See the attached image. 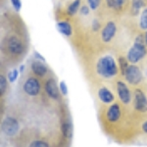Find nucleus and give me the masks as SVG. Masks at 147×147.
Here are the masks:
<instances>
[{"label": "nucleus", "instance_id": "a211bd4d", "mask_svg": "<svg viewBox=\"0 0 147 147\" xmlns=\"http://www.w3.org/2000/svg\"><path fill=\"white\" fill-rule=\"evenodd\" d=\"M129 60L127 59V57H124V56H121L119 57V60H118V66H119V70L121 74L123 76L125 75V71H127V67H129Z\"/></svg>", "mask_w": 147, "mask_h": 147}, {"label": "nucleus", "instance_id": "bb28decb", "mask_svg": "<svg viewBox=\"0 0 147 147\" xmlns=\"http://www.w3.org/2000/svg\"><path fill=\"white\" fill-rule=\"evenodd\" d=\"M80 13L82 16H88V14L90 13V8L88 5H82L80 9Z\"/></svg>", "mask_w": 147, "mask_h": 147}, {"label": "nucleus", "instance_id": "cd10ccee", "mask_svg": "<svg viewBox=\"0 0 147 147\" xmlns=\"http://www.w3.org/2000/svg\"><path fill=\"white\" fill-rule=\"evenodd\" d=\"M10 1L16 11L21 10V8H22V2H21V0H10Z\"/></svg>", "mask_w": 147, "mask_h": 147}, {"label": "nucleus", "instance_id": "f257e3e1", "mask_svg": "<svg viewBox=\"0 0 147 147\" xmlns=\"http://www.w3.org/2000/svg\"><path fill=\"white\" fill-rule=\"evenodd\" d=\"M119 71V66L115 58L111 55H104L96 62V72L104 79H111L115 77Z\"/></svg>", "mask_w": 147, "mask_h": 147}, {"label": "nucleus", "instance_id": "ddd939ff", "mask_svg": "<svg viewBox=\"0 0 147 147\" xmlns=\"http://www.w3.org/2000/svg\"><path fill=\"white\" fill-rule=\"evenodd\" d=\"M98 97H99V99L105 104L112 103V102L115 100V96H114V94L112 93V91L105 86H102L101 88H99Z\"/></svg>", "mask_w": 147, "mask_h": 147}, {"label": "nucleus", "instance_id": "2f4dec72", "mask_svg": "<svg viewBox=\"0 0 147 147\" xmlns=\"http://www.w3.org/2000/svg\"><path fill=\"white\" fill-rule=\"evenodd\" d=\"M144 40H145V44H146V46H147V30L145 32H144Z\"/></svg>", "mask_w": 147, "mask_h": 147}, {"label": "nucleus", "instance_id": "f3484780", "mask_svg": "<svg viewBox=\"0 0 147 147\" xmlns=\"http://www.w3.org/2000/svg\"><path fill=\"white\" fill-rule=\"evenodd\" d=\"M109 9L115 11H122L125 6V0H105Z\"/></svg>", "mask_w": 147, "mask_h": 147}, {"label": "nucleus", "instance_id": "4be33fe9", "mask_svg": "<svg viewBox=\"0 0 147 147\" xmlns=\"http://www.w3.org/2000/svg\"><path fill=\"white\" fill-rule=\"evenodd\" d=\"M7 89V79L3 75L0 76V93L1 95H4Z\"/></svg>", "mask_w": 147, "mask_h": 147}, {"label": "nucleus", "instance_id": "f8f14e48", "mask_svg": "<svg viewBox=\"0 0 147 147\" xmlns=\"http://www.w3.org/2000/svg\"><path fill=\"white\" fill-rule=\"evenodd\" d=\"M107 120L110 123H115L117 121H119L121 118V108L120 105L118 103H114L110 106V108L108 109L107 114H106Z\"/></svg>", "mask_w": 147, "mask_h": 147}, {"label": "nucleus", "instance_id": "6e6552de", "mask_svg": "<svg viewBox=\"0 0 147 147\" xmlns=\"http://www.w3.org/2000/svg\"><path fill=\"white\" fill-rule=\"evenodd\" d=\"M134 104L136 110L141 113L147 112V97L143 91L136 88L134 93Z\"/></svg>", "mask_w": 147, "mask_h": 147}, {"label": "nucleus", "instance_id": "c85d7f7f", "mask_svg": "<svg viewBox=\"0 0 147 147\" xmlns=\"http://www.w3.org/2000/svg\"><path fill=\"white\" fill-rule=\"evenodd\" d=\"M34 59L35 60H38V61H42V62H45V59L43 58L40 54L38 53L37 51H34Z\"/></svg>", "mask_w": 147, "mask_h": 147}, {"label": "nucleus", "instance_id": "1a4fd4ad", "mask_svg": "<svg viewBox=\"0 0 147 147\" xmlns=\"http://www.w3.org/2000/svg\"><path fill=\"white\" fill-rule=\"evenodd\" d=\"M44 88H45L47 95L50 97V98L54 99V100L59 99L61 92H60V88H59L55 79L49 78V79L46 80L45 84H44Z\"/></svg>", "mask_w": 147, "mask_h": 147}, {"label": "nucleus", "instance_id": "0eeeda50", "mask_svg": "<svg viewBox=\"0 0 147 147\" xmlns=\"http://www.w3.org/2000/svg\"><path fill=\"white\" fill-rule=\"evenodd\" d=\"M41 85H40L39 80L35 77H30L25 80L23 85V89L28 95L35 96L39 93Z\"/></svg>", "mask_w": 147, "mask_h": 147}, {"label": "nucleus", "instance_id": "6ab92c4d", "mask_svg": "<svg viewBox=\"0 0 147 147\" xmlns=\"http://www.w3.org/2000/svg\"><path fill=\"white\" fill-rule=\"evenodd\" d=\"M139 28L142 30H147V6L142 10L139 18Z\"/></svg>", "mask_w": 147, "mask_h": 147}, {"label": "nucleus", "instance_id": "7ed1b4c3", "mask_svg": "<svg viewBox=\"0 0 147 147\" xmlns=\"http://www.w3.org/2000/svg\"><path fill=\"white\" fill-rule=\"evenodd\" d=\"M4 47L8 55L12 57H21L26 52V44L19 35L11 34L5 38Z\"/></svg>", "mask_w": 147, "mask_h": 147}, {"label": "nucleus", "instance_id": "7c9ffc66", "mask_svg": "<svg viewBox=\"0 0 147 147\" xmlns=\"http://www.w3.org/2000/svg\"><path fill=\"white\" fill-rule=\"evenodd\" d=\"M25 68H26L25 65H20V68H19V71H20V73H23L24 71H25Z\"/></svg>", "mask_w": 147, "mask_h": 147}, {"label": "nucleus", "instance_id": "39448f33", "mask_svg": "<svg viewBox=\"0 0 147 147\" xmlns=\"http://www.w3.org/2000/svg\"><path fill=\"white\" fill-rule=\"evenodd\" d=\"M117 24L114 21H108L101 28V40L104 43H110L117 34Z\"/></svg>", "mask_w": 147, "mask_h": 147}, {"label": "nucleus", "instance_id": "2eb2a0df", "mask_svg": "<svg viewBox=\"0 0 147 147\" xmlns=\"http://www.w3.org/2000/svg\"><path fill=\"white\" fill-rule=\"evenodd\" d=\"M57 28H58V30L61 32L63 35L65 36H71L73 34V27L70 23L67 22V21H61V22H58L57 24Z\"/></svg>", "mask_w": 147, "mask_h": 147}, {"label": "nucleus", "instance_id": "5701e85b", "mask_svg": "<svg viewBox=\"0 0 147 147\" xmlns=\"http://www.w3.org/2000/svg\"><path fill=\"white\" fill-rule=\"evenodd\" d=\"M18 76H19V70H12L10 72L8 73V80L10 82H14L16 80L18 79Z\"/></svg>", "mask_w": 147, "mask_h": 147}, {"label": "nucleus", "instance_id": "4468645a", "mask_svg": "<svg viewBox=\"0 0 147 147\" xmlns=\"http://www.w3.org/2000/svg\"><path fill=\"white\" fill-rule=\"evenodd\" d=\"M145 7V0H131L129 7V14L132 17H136L140 11Z\"/></svg>", "mask_w": 147, "mask_h": 147}, {"label": "nucleus", "instance_id": "9b49d317", "mask_svg": "<svg viewBox=\"0 0 147 147\" xmlns=\"http://www.w3.org/2000/svg\"><path fill=\"white\" fill-rule=\"evenodd\" d=\"M30 70L32 71V73L34 74L36 77L43 78L46 76V74L48 73V68L45 65V63L42 62V61L34 60L32 61L30 64Z\"/></svg>", "mask_w": 147, "mask_h": 147}, {"label": "nucleus", "instance_id": "393cba45", "mask_svg": "<svg viewBox=\"0 0 147 147\" xmlns=\"http://www.w3.org/2000/svg\"><path fill=\"white\" fill-rule=\"evenodd\" d=\"M59 88H60V92L61 94L64 96H66L68 94V87H67V84H66L64 80L62 82H60V84H59Z\"/></svg>", "mask_w": 147, "mask_h": 147}, {"label": "nucleus", "instance_id": "9d476101", "mask_svg": "<svg viewBox=\"0 0 147 147\" xmlns=\"http://www.w3.org/2000/svg\"><path fill=\"white\" fill-rule=\"evenodd\" d=\"M117 92L119 95L120 100L124 104H129L131 101V93L127 87V85L122 80L117 82Z\"/></svg>", "mask_w": 147, "mask_h": 147}, {"label": "nucleus", "instance_id": "b1692460", "mask_svg": "<svg viewBox=\"0 0 147 147\" xmlns=\"http://www.w3.org/2000/svg\"><path fill=\"white\" fill-rule=\"evenodd\" d=\"M100 28H101V24H100V22L98 21V19H94V20L92 21V24H91V30H92V32H97L98 30H100Z\"/></svg>", "mask_w": 147, "mask_h": 147}, {"label": "nucleus", "instance_id": "423d86ee", "mask_svg": "<svg viewBox=\"0 0 147 147\" xmlns=\"http://www.w3.org/2000/svg\"><path fill=\"white\" fill-rule=\"evenodd\" d=\"M20 129V125L19 122L15 118L12 117H7L3 121L1 124V129L3 131L4 134L8 136H13L19 131Z\"/></svg>", "mask_w": 147, "mask_h": 147}, {"label": "nucleus", "instance_id": "a878e982", "mask_svg": "<svg viewBox=\"0 0 147 147\" xmlns=\"http://www.w3.org/2000/svg\"><path fill=\"white\" fill-rule=\"evenodd\" d=\"M30 147H49L48 144L46 143L45 141L42 140H34L30 143Z\"/></svg>", "mask_w": 147, "mask_h": 147}, {"label": "nucleus", "instance_id": "412c9836", "mask_svg": "<svg viewBox=\"0 0 147 147\" xmlns=\"http://www.w3.org/2000/svg\"><path fill=\"white\" fill-rule=\"evenodd\" d=\"M87 5L92 11H96L100 7L101 0H86Z\"/></svg>", "mask_w": 147, "mask_h": 147}, {"label": "nucleus", "instance_id": "c756f323", "mask_svg": "<svg viewBox=\"0 0 147 147\" xmlns=\"http://www.w3.org/2000/svg\"><path fill=\"white\" fill-rule=\"evenodd\" d=\"M142 130H143L144 132H145V134H147V121L146 122H144L143 124H142Z\"/></svg>", "mask_w": 147, "mask_h": 147}, {"label": "nucleus", "instance_id": "aec40b11", "mask_svg": "<svg viewBox=\"0 0 147 147\" xmlns=\"http://www.w3.org/2000/svg\"><path fill=\"white\" fill-rule=\"evenodd\" d=\"M61 129H62V132L65 136L70 137L71 136H72L73 129H72V125H71L70 123H68V122L63 123L62 127H61Z\"/></svg>", "mask_w": 147, "mask_h": 147}, {"label": "nucleus", "instance_id": "dca6fc26", "mask_svg": "<svg viewBox=\"0 0 147 147\" xmlns=\"http://www.w3.org/2000/svg\"><path fill=\"white\" fill-rule=\"evenodd\" d=\"M82 7V1L80 0H74L70 3V5L67 7V14L69 17H74L76 14L80 11Z\"/></svg>", "mask_w": 147, "mask_h": 147}, {"label": "nucleus", "instance_id": "f03ea898", "mask_svg": "<svg viewBox=\"0 0 147 147\" xmlns=\"http://www.w3.org/2000/svg\"><path fill=\"white\" fill-rule=\"evenodd\" d=\"M147 54V46L144 40V34H138L134 39L132 46L127 50V59L129 63L136 64L141 61Z\"/></svg>", "mask_w": 147, "mask_h": 147}, {"label": "nucleus", "instance_id": "20e7f679", "mask_svg": "<svg viewBox=\"0 0 147 147\" xmlns=\"http://www.w3.org/2000/svg\"><path fill=\"white\" fill-rule=\"evenodd\" d=\"M124 77L125 80L131 85L139 84L141 82L142 79H143L141 70L139 69L138 66L136 65V64H130V65H129Z\"/></svg>", "mask_w": 147, "mask_h": 147}]
</instances>
